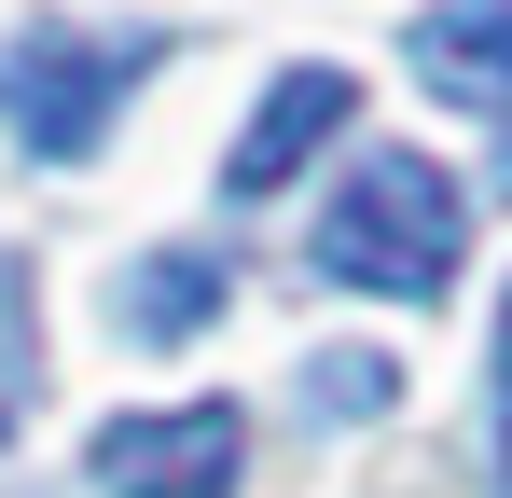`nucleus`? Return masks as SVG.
<instances>
[{
  "label": "nucleus",
  "mask_w": 512,
  "mask_h": 498,
  "mask_svg": "<svg viewBox=\"0 0 512 498\" xmlns=\"http://www.w3.org/2000/svg\"><path fill=\"white\" fill-rule=\"evenodd\" d=\"M471 263V194L429 153H360L319 208V277L333 291H388V305H443Z\"/></svg>",
  "instance_id": "nucleus-1"
},
{
  "label": "nucleus",
  "mask_w": 512,
  "mask_h": 498,
  "mask_svg": "<svg viewBox=\"0 0 512 498\" xmlns=\"http://www.w3.org/2000/svg\"><path fill=\"white\" fill-rule=\"evenodd\" d=\"M153 56H167L153 28H70V14H42V28L0 42V125L42 166H84L111 139V111H125V83H153Z\"/></svg>",
  "instance_id": "nucleus-2"
},
{
  "label": "nucleus",
  "mask_w": 512,
  "mask_h": 498,
  "mask_svg": "<svg viewBox=\"0 0 512 498\" xmlns=\"http://www.w3.org/2000/svg\"><path fill=\"white\" fill-rule=\"evenodd\" d=\"M111 498H236L250 471V415L236 402H153V415H111L84 457Z\"/></svg>",
  "instance_id": "nucleus-3"
},
{
  "label": "nucleus",
  "mask_w": 512,
  "mask_h": 498,
  "mask_svg": "<svg viewBox=\"0 0 512 498\" xmlns=\"http://www.w3.org/2000/svg\"><path fill=\"white\" fill-rule=\"evenodd\" d=\"M346 111H360V83H346V70H319V56H291V70L263 83L250 139L222 153V194H236V208H250V194H291V180H305V153L333 139Z\"/></svg>",
  "instance_id": "nucleus-4"
},
{
  "label": "nucleus",
  "mask_w": 512,
  "mask_h": 498,
  "mask_svg": "<svg viewBox=\"0 0 512 498\" xmlns=\"http://www.w3.org/2000/svg\"><path fill=\"white\" fill-rule=\"evenodd\" d=\"M402 56H416L429 97H457V111L512 125V0H443V14L402 28Z\"/></svg>",
  "instance_id": "nucleus-5"
},
{
  "label": "nucleus",
  "mask_w": 512,
  "mask_h": 498,
  "mask_svg": "<svg viewBox=\"0 0 512 498\" xmlns=\"http://www.w3.org/2000/svg\"><path fill=\"white\" fill-rule=\"evenodd\" d=\"M222 305H236V263H222V249H153V263H125V332H139V346H194Z\"/></svg>",
  "instance_id": "nucleus-6"
},
{
  "label": "nucleus",
  "mask_w": 512,
  "mask_h": 498,
  "mask_svg": "<svg viewBox=\"0 0 512 498\" xmlns=\"http://www.w3.org/2000/svg\"><path fill=\"white\" fill-rule=\"evenodd\" d=\"M42 402V319H28V263H0V443Z\"/></svg>",
  "instance_id": "nucleus-7"
},
{
  "label": "nucleus",
  "mask_w": 512,
  "mask_h": 498,
  "mask_svg": "<svg viewBox=\"0 0 512 498\" xmlns=\"http://www.w3.org/2000/svg\"><path fill=\"white\" fill-rule=\"evenodd\" d=\"M291 388H305V415H388V402H402V374H388L374 346H319Z\"/></svg>",
  "instance_id": "nucleus-8"
},
{
  "label": "nucleus",
  "mask_w": 512,
  "mask_h": 498,
  "mask_svg": "<svg viewBox=\"0 0 512 498\" xmlns=\"http://www.w3.org/2000/svg\"><path fill=\"white\" fill-rule=\"evenodd\" d=\"M499 498H512V291H499Z\"/></svg>",
  "instance_id": "nucleus-9"
}]
</instances>
